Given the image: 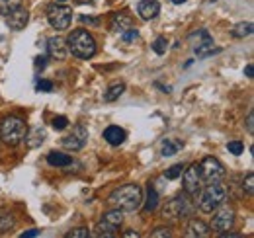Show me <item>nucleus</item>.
Returning <instances> with one entry per match:
<instances>
[{
  "instance_id": "nucleus-44",
  "label": "nucleus",
  "mask_w": 254,
  "mask_h": 238,
  "mask_svg": "<svg viewBox=\"0 0 254 238\" xmlns=\"http://www.w3.org/2000/svg\"><path fill=\"white\" fill-rule=\"evenodd\" d=\"M57 2H64V0H57Z\"/></svg>"
},
{
  "instance_id": "nucleus-42",
  "label": "nucleus",
  "mask_w": 254,
  "mask_h": 238,
  "mask_svg": "<svg viewBox=\"0 0 254 238\" xmlns=\"http://www.w3.org/2000/svg\"><path fill=\"white\" fill-rule=\"evenodd\" d=\"M76 2H78V4H86V2H90V4H92L94 0H76Z\"/></svg>"
},
{
  "instance_id": "nucleus-35",
  "label": "nucleus",
  "mask_w": 254,
  "mask_h": 238,
  "mask_svg": "<svg viewBox=\"0 0 254 238\" xmlns=\"http://www.w3.org/2000/svg\"><path fill=\"white\" fill-rule=\"evenodd\" d=\"M151 237L153 238H170L172 237V233H170L168 229L160 227V229H157V231H153V233H151Z\"/></svg>"
},
{
  "instance_id": "nucleus-1",
  "label": "nucleus",
  "mask_w": 254,
  "mask_h": 238,
  "mask_svg": "<svg viewBox=\"0 0 254 238\" xmlns=\"http://www.w3.org/2000/svg\"><path fill=\"white\" fill-rule=\"evenodd\" d=\"M108 203L114 209L135 211V209L141 207V203H143V189L137 183L122 185L116 191H112V195L108 197Z\"/></svg>"
},
{
  "instance_id": "nucleus-22",
  "label": "nucleus",
  "mask_w": 254,
  "mask_h": 238,
  "mask_svg": "<svg viewBox=\"0 0 254 238\" xmlns=\"http://www.w3.org/2000/svg\"><path fill=\"white\" fill-rule=\"evenodd\" d=\"M157 207H159V191H157L153 185H149V189H147V199H145V211H147V213H153Z\"/></svg>"
},
{
  "instance_id": "nucleus-43",
  "label": "nucleus",
  "mask_w": 254,
  "mask_h": 238,
  "mask_svg": "<svg viewBox=\"0 0 254 238\" xmlns=\"http://www.w3.org/2000/svg\"><path fill=\"white\" fill-rule=\"evenodd\" d=\"M170 2H172V4H184L186 0H170Z\"/></svg>"
},
{
  "instance_id": "nucleus-5",
  "label": "nucleus",
  "mask_w": 254,
  "mask_h": 238,
  "mask_svg": "<svg viewBox=\"0 0 254 238\" xmlns=\"http://www.w3.org/2000/svg\"><path fill=\"white\" fill-rule=\"evenodd\" d=\"M122 223H124V211L122 209H112V211L104 213L102 221L94 227V237L114 238L118 235Z\"/></svg>"
},
{
  "instance_id": "nucleus-29",
  "label": "nucleus",
  "mask_w": 254,
  "mask_h": 238,
  "mask_svg": "<svg viewBox=\"0 0 254 238\" xmlns=\"http://www.w3.org/2000/svg\"><path fill=\"white\" fill-rule=\"evenodd\" d=\"M90 237V231L84 229V227H78V229H72L70 233H66V238H88Z\"/></svg>"
},
{
  "instance_id": "nucleus-41",
  "label": "nucleus",
  "mask_w": 254,
  "mask_h": 238,
  "mask_svg": "<svg viewBox=\"0 0 254 238\" xmlns=\"http://www.w3.org/2000/svg\"><path fill=\"white\" fill-rule=\"evenodd\" d=\"M124 237H127V238H137L139 237V233H135V231H127V233H124Z\"/></svg>"
},
{
  "instance_id": "nucleus-20",
  "label": "nucleus",
  "mask_w": 254,
  "mask_h": 238,
  "mask_svg": "<svg viewBox=\"0 0 254 238\" xmlns=\"http://www.w3.org/2000/svg\"><path fill=\"white\" fill-rule=\"evenodd\" d=\"M47 162L51 164V166H57V168H64V166H70L72 164V158L68 156V154H64V152H49L47 154Z\"/></svg>"
},
{
  "instance_id": "nucleus-38",
  "label": "nucleus",
  "mask_w": 254,
  "mask_h": 238,
  "mask_svg": "<svg viewBox=\"0 0 254 238\" xmlns=\"http://www.w3.org/2000/svg\"><path fill=\"white\" fill-rule=\"evenodd\" d=\"M47 64V59L45 57H35V68L39 70V68H43Z\"/></svg>"
},
{
  "instance_id": "nucleus-11",
  "label": "nucleus",
  "mask_w": 254,
  "mask_h": 238,
  "mask_svg": "<svg viewBox=\"0 0 254 238\" xmlns=\"http://www.w3.org/2000/svg\"><path fill=\"white\" fill-rule=\"evenodd\" d=\"M88 141V129L84 125H74L72 131L63 137V147L68 150H80Z\"/></svg>"
},
{
  "instance_id": "nucleus-9",
  "label": "nucleus",
  "mask_w": 254,
  "mask_h": 238,
  "mask_svg": "<svg viewBox=\"0 0 254 238\" xmlns=\"http://www.w3.org/2000/svg\"><path fill=\"white\" fill-rule=\"evenodd\" d=\"M190 41H191V45H193V53L197 55V59L209 57L211 53L217 51V49L213 47V37H211L205 30L193 31V33L190 35Z\"/></svg>"
},
{
  "instance_id": "nucleus-2",
  "label": "nucleus",
  "mask_w": 254,
  "mask_h": 238,
  "mask_svg": "<svg viewBox=\"0 0 254 238\" xmlns=\"http://www.w3.org/2000/svg\"><path fill=\"white\" fill-rule=\"evenodd\" d=\"M66 49L78 59H90L96 55V41L86 30H74L66 37Z\"/></svg>"
},
{
  "instance_id": "nucleus-28",
  "label": "nucleus",
  "mask_w": 254,
  "mask_h": 238,
  "mask_svg": "<svg viewBox=\"0 0 254 238\" xmlns=\"http://www.w3.org/2000/svg\"><path fill=\"white\" fill-rule=\"evenodd\" d=\"M166 49H168V39H166V37H157V41L153 43V51H155L157 55H164Z\"/></svg>"
},
{
  "instance_id": "nucleus-12",
  "label": "nucleus",
  "mask_w": 254,
  "mask_h": 238,
  "mask_svg": "<svg viewBox=\"0 0 254 238\" xmlns=\"http://www.w3.org/2000/svg\"><path fill=\"white\" fill-rule=\"evenodd\" d=\"M215 211H217V209H215ZM233 225H235V213H233V209L231 207L219 209V211L215 213L213 221H211V229L217 231L219 235L225 233V231H231Z\"/></svg>"
},
{
  "instance_id": "nucleus-40",
  "label": "nucleus",
  "mask_w": 254,
  "mask_h": 238,
  "mask_svg": "<svg viewBox=\"0 0 254 238\" xmlns=\"http://www.w3.org/2000/svg\"><path fill=\"white\" fill-rule=\"evenodd\" d=\"M253 64H247V68H245V74H247V76H249V78H253L254 74H253Z\"/></svg>"
},
{
  "instance_id": "nucleus-19",
  "label": "nucleus",
  "mask_w": 254,
  "mask_h": 238,
  "mask_svg": "<svg viewBox=\"0 0 254 238\" xmlns=\"http://www.w3.org/2000/svg\"><path fill=\"white\" fill-rule=\"evenodd\" d=\"M127 133L126 129H122V127H118V125H110L106 131H104V139L112 145V147H120L124 141H126Z\"/></svg>"
},
{
  "instance_id": "nucleus-16",
  "label": "nucleus",
  "mask_w": 254,
  "mask_h": 238,
  "mask_svg": "<svg viewBox=\"0 0 254 238\" xmlns=\"http://www.w3.org/2000/svg\"><path fill=\"white\" fill-rule=\"evenodd\" d=\"M211 233V227L203 221H197V219H191L186 227V237L188 238H205L209 237Z\"/></svg>"
},
{
  "instance_id": "nucleus-21",
  "label": "nucleus",
  "mask_w": 254,
  "mask_h": 238,
  "mask_svg": "<svg viewBox=\"0 0 254 238\" xmlns=\"http://www.w3.org/2000/svg\"><path fill=\"white\" fill-rule=\"evenodd\" d=\"M124 92H126V84H124V82H114L110 88L106 90L104 100H106V102H116Z\"/></svg>"
},
{
  "instance_id": "nucleus-31",
  "label": "nucleus",
  "mask_w": 254,
  "mask_h": 238,
  "mask_svg": "<svg viewBox=\"0 0 254 238\" xmlns=\"http://www.w3.org/2000/svg\"><path fill=\"white\" fill-rule=\"evenodd\" d=\"M243 187H245V191H247L249 195H253V193H254V174H253V172H249V174H247Z\"/></svg>"
},
{
  "instance_id": "nucleus-3",
  "label": "nucleus",
  "mask_w": 254,
  "mask_h": 238,
  "mask_svg": "<svg viewBox=\"0 0 254 238\" xmlns=\"http://www.w3.org/2000/svg\"><path fill=\"white\" fill-rule=\"evenodd\" d=\"M199 195V209L203 213H213L215 209H219L227 199V189L219 181H211L205 185L203 191L197 193Z\"/></svg>"
},
{
  "instance_id": "nucleus-30",
  "label": "nucleus",
  "mask_w": 254,
  "mask_h": 238,
  "mask_svg": "<svg viewBox=\"0 0 254 238\" xmlns=\"http://www.w3.org/2000/svg\"><path fill=\"white\" fill-rule=\"evenodd\" d=\"M227 150L233 152L235 156H239V154L245 152V145H243L241 141H231V143H227Z\"/></svg>"
},
{
  "instance_id": "nucleus-6",
  "label": "nucleus",
  "mask_w": 254,
  "mask_h": 238,
  "mask_svg": "<svg viewBox=\"0 0 254 238\" xmlns=\"http://www.w3.org/2000/svg\"><path fill=\"white\" fill-rule=\"evenodd\" d=\"M190 195L188 193H184V195H176V197H172L168 203H166V207H164V217H168V219H174V221H182V219H188L191 215V207L190 199H188Z\"/></svg>"
},
{
  "instance_id": "nucleus-39",
  "label": "nucleus",
  "mask_w": 254,
  "mask_h": 238,
  "mask_svg": "<svg viewBox=\"0 0 254 238\" xmlns=\"http://www.w3.org/2000/svg\"><path fill=\"white\" fill-rule=\"evenodd\" d=\"M39 235V231H35V229H32V231H26L24 235H22V238H26V237H37Z\"/></svg>"
},
{
  "instance_id": "nucleus-23",
  "label": "nucleus",
  "mask_w": 254,
  "mask_h": 238,
  "mask_svg": "<svg viewBox=\"0 0 254 238\" xmlns=\"http://www.w3.org/2000/svg\"><path fill=\"white\" fill-rule=\"evenodd\" d=\"M24 0H0V16H8L14 10L22 8Z\"/></svg>"
},
{
  "instance_id": "nucleus-27",
  "label": "nucleus",
  "mask_w": 254,
  "mask_h": 238,
  "mask_svg": "<svg viewBox=\"0 0 254 238\" xmlns=\"http://www.w3.org/2000/svg\"><path fill=\"white\" fill-rule=\"evenodd\" d=\"M182 172H184V166L182 164H174V166H170L166 172H164V178L166 179H176L182 176Z\"/></svg>"
},
{
  "instance_id": "nucleus-26",
  "label": "nucleus",
  "mask_w": 254,
  "mask_h": 238,
  "mask_svg": "<svg viewBox=\"0 0 254 238\" xmlns=\"http://www.w3.org/2000/svg\"><path fill=\"white\" fill-rule=\"evenodd\" d=\"M16 225V219L8 211H0V231H10Z\"/></svg>"
},
{
  "instance_id": "nucleus-8",
  "label": "nucleus",
  "mask_w": 254,
  "mask_h": 238,
  "mask_svg": "<svg viewBox=\"0 0 254 238\" xmlns=\"http://www.w3.org/2000/svg\"><path fill=\"white\" fill-rule=\"evenodd\" d=\"M225 174H227L225 166L213 156H205L199 164V176H201V181H205V183L219 181L221 178H225Z\"/></svg>"
},
{
  "instance_id": "nucleus-13",
  "label": "nucleus",
  "mask_w": 254,
  "mask_h": 238,
  "mask_svg": "<svg viewBox=\"0 0 254 238\" xmlns=\"http://www.w3.org/2000/svg\"><path fill=\"white\" fill-rule=\"evenodd\" d=\"M137 14L141 20H155L160 14V4L157 0H141L137 4Z\"/></svg>"
},
{
  "instance_id": "nucleus-18",
  "label": "nucleus",
  "mask_w": 254,
  "mask_h": 238,
  "mask_svg": "<svg viewBox=\"0 0 254 238\" xmlns=\"http://www.w3.org/2000/svg\"><path fill=\"white\" fill-rule=\"evenodd\" d=\"M45 137H47V131H45L43 127H33V129H30V131H26L24 141H26L28 149H37V147L43 145Z\"/></svg>"
},
{
  "instance_id": "nucleus-4",
  "label": "nucleus",
  "mask_w": 254,
  "mask_h": 238,
  "mask_svg": "<svg viewBox=\"0 0 254 238\" xmlns=\"http://www.w3.org/2000/svg\"><path fill=\"white\" fill-rule=\"evenodd\" d=\"M26 131H28V129H26L24 119L14 118V116L4 118L2 123H0V139H2L8 147L20 145V143L24 141V137H26Z\"/></svg>"
},
{
  "instance_id": "nucleus-33",
  "label": "nucleus",
  "mask_w": 254,
  "mask_h": 238,
  "mask_svg": "<svg viewBox=\"0 0 254 238\" xmlns=\"http://www.w3.org/2000/svg\"><path fill=\"white\" fill-rule=\"evenodd\" d=\"M82 26H92V28H98L100 26V18H92V16H80L78 18Z\"/></svg>"
},
{
  "instance_id": "nucleus-34",
  "label": "nucleus",
  "mask_w": 254,
  "mask_h": 238,
  "mask_svg": "<svg viewBox=\"0 0 254 238\" xmlns=\"http://www.w3.org/2000/svg\"><path fill=\"white\" fill-rule=\"evenodd\" d=\"M139 37V31L135 30V28H131V30H127V31H124L122 33V39L126 41V43H129V41H135Z\"/></svg>"
},
{
  "instance_id": "nucleus-10",
  "label": "nucleus",
  "mask_w": 254,
  "mask_h": 238,
  "mask_svg": "<svg viewBox=\"0 0 254 238\" xmlns=\"http://www.w3.org/2000/svg\"><path fill=\"white\" fill-rule=\"evenodd\" d=\"M201 176H199V164H190L184 172V193H188L190 197H197V193L201 191Z\"/></svg>"
},
{
  "instance_id": "nucleus-24",
  "label": "nucleus",
  "mask_w": 254,
  "mask_h": 238,
  "mask_svg": "<svg viewBox=\"0 0 254 238\" xmlns=\"http://www.w3.org/2000/svg\"><path fill=\"white\" fill-rule=\"evenodd\" d=\"M182 149V143L180 141H172V139H166V141H162V156H172V154H176L178 150Z\"/></svg>"
},
{
  "instance_id": "nucleus-7",
  "label": "nucleus",
  "mask_w": 254,
  "mask_h": 238,
  "mask_svg": "<svg viewBox=\"0 0 254 238\" xmlns=\"http://www.w3.org/2000/svg\"><path fill=\"white\" fill-rule=\"evenodd\" d=\"M47 20L57 31H64L72 22V10L63 4H53L47 8Z\"/></svg>"
},
{
  "instance_id": "nucleus-32",
  "label": "nucleus",
  "mask_w": 254,
  "mask_h": 238,
  "mask_svg": "<svg viewBox=\"0 0 254 238\" xmlns=\"http://www.w3.org/2000/svg\"><path fill=\"white\" fill-rule=\"evenodd\" d=\"M57 131H63V129H66L68 127V119L64 118V116H59V118H55L53 119V123H51Z\"/></svg>"
},
{
  "instance_id": "nucleus-14",
  "label": "nucleus",
  "mask_w": 254,
  "mask_h": 238,
  "mask_svg": "<svg viewBox=\"0 0 254 238\" xmlns=\"http://www.w3.org/2000/svg\"><path fill=\"white\" fill-rule=\"evenodd\" d=\"M6 18V26L10 28V30L14 31H20L26 28V24H28V12L24 10V8H18V10H14L12 14H8V16H4Z\"/></svg>"
},
{
  "instance_id": "nucleus-15",
  "label": "nucleus",
  "mask_w": 254,
  "mask_h": 238,
  "mask_svg": "<svg viewBox=\"0 0 254 238\" xmlns=\"http://www.w3.org/2000/svg\"><path fill=\"white\" fill-rule=\"evenodd\" d=\"M47 55L51 59L64 60L66 59V43H64L61 37H51L47 41Z\"/></svg>"
},
{
  "instance_id": "nucleus-25",
  "label": "nucleus",
  "mask_w": 254,
  "mask_h": 238,
  "mask_svg": "<svg viewBox=\"0 0 254 238\" xmlns=\"http://www.w3.org/2000/svg\"><path fill=\"white\" fill-rule=\"evenodd\" d=\"M233 37H237V39H243V37H247V35H251L253 33V24L251 22H243V24H237L233 30Z\"/></svg>"
},
{
  "instance_id": "nucleus-17",
  "label": "nucleus",
  "mask_w": 254,
  "mask_h": 238,
  "mask_svg": "<svg viewBox=\"0 0 254 238\" xmlns=\"http://www.w3.org/2000/svg\"><path fill=\"white\" fill-rule=\"evenodd\" d=\"M110 26H112L114 31L124 33V31L133 28V18H131V14H127V12H116V14L112 16V20H110Z\"/></svg>"
},
{
  "instance_id": "nucleus-36",
  "label": "nucleus",
  "mask_w": 254,
  "mask_h": 238,
  "mask_svg": "<svg viewBox=\"0 0 254 238\" xmlns=\"http://www.w3.org/2000/svg\"><path fill=\"white\" fill-rule=\"evenodd\" d=\"M37 90L39 92H51L53 90V82L51 80H39L37 82Z\"/></svg>"
},
{
  "instance_id": "nucleus-37",
  "label": "nucleus",
  "mask_w": 254,
  "mask_h": 238,
  "mask_svg": "<svg viewBox=\"0 0 254 238\" xmlns=\"http://www.w3.org/2000/svg\"><path fill=\"white\" fill-rule=\"evenodd\" d=\"M254 116L253 114H249V116H247V129H249V133H254Z\"/></svg>"
}]
</instances>
